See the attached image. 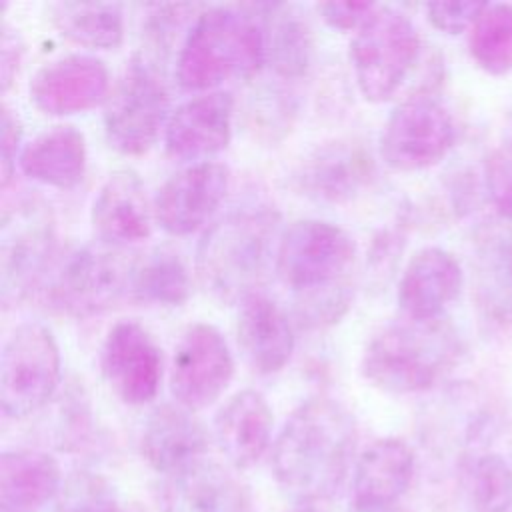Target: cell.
<instances>
[{
	"mask_svg": "<svg viewBox=\"0 0 512 512\" xmlns=\"http://www.w3.org/2000/svg\"><path fill=\"white\" fill-rule=\"evenodd\" d=\"M464 284V272L456 256L438 246L414 252L398 282V304L406 318L436 320L452 304Z\"/></svg>",
	"mask_w": 512,
	"mask_h": 512,
	"instance_id": "19",
	"label": "cell"
},
{
	"mask_svg": "<svg viewBox=\"0 0 512 512\" xmlns=\"http://www.w3.org/2000/svg\"><path fill=\"white\" fill-rule=\"evenodd\" d=\"M20 140H22V126L18 116L2 104V120H0V178L2 188H6L14 176L18 156H20Z\"/></svg>",
	"mask_w": 512,
	"mask_h": 512,
	"instance_id": "37",
	"label": "cell"
},
{
	"mask_svg": "<svg viewBox=\"0 0 512 512\" xmlns=\"http://www.w3.org/2000/svg\"><path fill=\"white\" fill-rule=\"evenodd\" d=\"M86 158L84 134L70 124H58L22 146L18 168L34 182L66 190L84 178Z\"/></svg>",
	"mask_w": 512,
	"mask_h": 512,
	"instance_id": "26",
	"label": "cell"
},
{
	"mask_svg": "<svg viewBox=\"0 0 512 512\" xmlns=\"http://www.w3.org/2000/svg\"><path fill=\"white\" fill-rule=\"evenodd\" d=\"M348 512H410L398 504L394 506H380V508H360V506H352Z\"/></svg>",
	"mask_w": 512,
	"mask_h": 512,
	"instance_id": "40",
	"label": "cell"
},
{
	"mask_svg": "<svg viewBox=\"0 0 512 512\" xmlns=\"http://www.w3.org/2000/svg\"><path fill=\"white\" fill-rule=\"evenodd\" d=\"M280 216L270 206L238 208L212 222L196 248L200 286L222 304L258 294L280 240Z\"/></svg>",
	"mask_w": 512,
	"mask_h": 512,
	"instance_id": "2",
	"label": "cell"
},
{
	"mask_svg": "<svg viewBox=\"0 0 512 512\" xmlns=\"http://www.w3.org/2000/svg\"><path fill=\"white\" fill-rule=\"evenodd\" d=\"M272 408L256 390L232 394L214 416V440L224 458L236 468H252L270 448Z\"/></svg>",
	"mask_w": 512,
	"mask_h": 512,
	"instance_id": "23",
	"label": "cell"
},
{
	"mask_svg": "<svg viewBox=\"0 0 512 512\" xmlns=\"http://www.w3.org/2000/svg\"><path fill=\"white\" fill-rule=\"evenodd\" d=\"M376 4L372 2H322L318 4V12L326 24L338 30H350L356 28L368 18V14L374 10Z\"/></svg>",
	"mask_w": 512,
	"mask_h": 512,
	"instance_id": "38",
	"label": "cell"
},
{
	"mask_svg": "<svg viewBox=\"0 0 512 512\" xmlns=\"http://www.w3.org/2000/svg\"><path fill=\"white\" fill-rule=\"evenodd\" d=\"M488 2L460 0V2H428L424 4L428 22L446 34H462L474 26Z\"/></svg>",
	"mask_w": 512,
	"mask_h": 512,
	"instance_id": "36",
	"label": "cell"
},
{
	"mask_svg": "<svg viewBox=\"0 0 512 512\" xmlns=\"http://www.w3.org/2000/svg\"><path fill=\"white\" fill-rule=\"evenodd\" d=\"M374 170V158L362 142L338 138L316 146L296 164L292 186L318 204H344L372 182Z\"/></svg>",
	"mask_w": 512,
	"mask_h": 512,
	"instance_id": "14",
	"label": "cell"
},
{
	"mask_svg": "<svg viewBox=\"0 0 512 512\" xmlns=\"http://www.w3.org/2000/svg\"><path fill=\"white\" fill-rule=\"evenodd\" d=\"M170 96L158 66L144 54H134L104 100V132L110 146L122 154H144L166 128Z\"/></svg>",
	"mask_w": 512,
	"mask_h": 512,
	"instance_id": "7",
	"label": "cell"
},
{
	"mask_svg": "<svg viewBox=\"0 0 512 512\" xmlns=\"http://www.w3.org/2000/svg\"><path fill=\"white\" fill-rule=\"evenodd\" d=\"M60 384V348L52 330L24 322L0 354V406L6 418H26L44 408Z\"/></svg>",
	"mask_w": 512,
	"mask_h": 512,
	"instance_id": "9",
	"label": "cell"
},
{
	"mask_svg": "<svg viewBox=\"0 0 512 512\" xmlns=\"http://www.w3.org/2000/svg\"><path fill=\"white\" fill-rule=\"evenodd\" d=\"M162 512H254V504L232 470L206 458L168 476Z\"/></svg>",
	"mask_w": 512,
	"mask_h": 512,
	"instance_id": "22",
	"label": "cell"
},
{
	"mask_svg": "<svg viewBox=\"0 0 512 512\" xmlns=\"http://www.w3.org/2000/svg\"><path fill=\"white\" fill-rule=\"evenodd\" d=\"M420 56L414 22L398 8L376 4L350 42V60L360 94L384 102L402 86Z\"/></svg>",
	"mask_w": 512,
	"mask_h": 512,
	"instance_id": "5",
	"label": "cell"
},
{
	"mask_svg": "<svg viewBox=\"0 0 512 512\" xmlns=\"http://www.w3.org/2000/svg\"><path fill=\"white\" fill-rule=\"evenodd\" d=\"M230 186V170L216 160L188 164L174 172L154 196V218L172 236L202 228L222 204Z\"/></svg>",
	"mask_w": 512,
	"mask_h": 512,
	"instance_id": "15",
	"label": "cell"
},
{
	"mask_svg": "<svg viewBox=\"0 0 512 512\" xmlns=\"http://www.w3.org/2000/svg\"><path fill=\"white\" fill-rule=\"evenodd\" d=\"M2 42H0V78H2V90H8L12 78L16 76L22 48L18 34H10V30L4 26L2 28Z\"/></svg>",
	"mask_w": 512,
	"mask_h": 512,
	"instance_id": "39",
	"label": "cell"
},
{
	"mask_svg": "<svg viewBox=\"0 0 512 512\" xmlns=\"http://www.w3.org/2000/svg\"><path fill=\"white\" fill-rule=\"evenodd\" d=\"M100 370L110 390L130 406H142L158 394L162 352L150 332L136 320H120L104 336Z\"/></svg>",
	"mask_w": 512,
	"mask_h": 512,
	"instance_id": "13",
	"label": "cell"
},
{
	"mask_svg": "<svg viewBox=\"0 0 512 512\" xmlns=\"http://www.w3.org/2000/svg\"><path fill=\"white\" fill-rule=\"evenodd\" d=\"M234 96L228 90L202 92L178 104L164 128V146L176 160L202 162L224 150L232 138Z\"/></svg>",
	"mask_w": 512,
	"mask_h": 512,
	"instance_id": "17",
	"label": "cell"
},
{
	"mask_svg": "<svg viewBox=\"0 0 512 512\" xmlns=\"http://www.w3.org/2000/svg\"><path fill=\"white\" fill-rule=\"evenodd\" d=\"M54 512H122L116 488L100 474L72 472L56 496Z\"/></svg>",
	"mask_w": 512,
	"mask_h": 512,
	"instance_id": "33",
	"label": "cell"
},
{
	"mask_svg": "<svg viewBox=\"0 0 512 512\" xmlns=\"http://www.w3.org/2000/svg\"><path fill=\"white\" fill-rule=\"evenodd\" d=\"M62 484L58 460L44 450L16 448L0 456L2 512H38L60 494Z\"/></svg>",
	"mask_w": 512,
	"mask_h": 512,
	"instance_id": "25",
	"label": "cell"
},
{
	"mask_svg": "<svg viewBox=\"0 0 512 512\" xmlns=\"http://www.w3.org/2000/svg\"><path fill=\"white\" fill-rule=\"evenodd\" d=\"M210 440L192 410L180 404H162L150 412L140 436V452L148 466L174 476L206 460Z\"/></svg>",
	"mask_w": 512,
	"mask_h": 512,
	"instance_id": "20",
	"label": "cell"
},
{
	"mask_svg": "<svg viewBox=\"0 0 512 512\" xmlns=\"http://www.w3.org/2000/svg\"><path fill=\"white\" fill-rule=\"evenodd\" d=\"M108 92V68L92 54L52 58L34 72L28 84L32 104L52 116L84 112L106 100Z\"/></svg>",
	"mask_w": 512,
	"mask_h": 512,
	"instance_id": "16",
	"label": "cell"
},
{
	"mask_svg": "<svg viewBox=\"0 0 512 512\" xmlns=\"http://www.w3.org/2000/svg\"><path fill=\"white\" fill-rule=\"evenodd\" d=\"M356 440V422L340 402L326 396L302 402L272 446L278 488L298 506L334 498L358 458Z\"/></svg>",
	"mask_w": 512,
	"mask_h": 512,
	"instance_id": "1",
	"label": "cell"
},
{
	"mask_svg": "<svg viewBox=\"0 0 512 512\" xmlns=\"http://www.w3.org/2000/svg\"><path fill=\"white\" fill-rule=\"evenodd\" d=\"M474 298L486 324L512 332V234L488 232L478 246Z\"/></svg>",
	"mask_w": 512,
	"mask_h": 512,
	"instance_id": "27",
	"label": "cell"
},
{
	"mask_svg": "<svg viewBox=\"0 0 512 512\" xmlns=\"http://www.w3.org/2000/svg\"><path fill=\"white\" fill-rule=\"evenodd\" d=\"M56 226L40 196H18L2 210L0 224V298L4 306L24 300L52 264Z\"/></svg>",
	"mask_w": 512,
	"mask_h": 512,
	"instance_id": "8",
	"label": "cell"
},
{
	"mask_svg": "<svg viewBox=\"0 0 512 512\" xmlns=\"http://www.w3.org/2000/svg\"><path fill=\"white\" fill-rule=\"evenodd\" d=\"M456 140L448 108L428 92L404 98L388 114L380 134L382 160L400 172L426 170L438 164Z\"/></svg>",
	"mask_w": 512,
	"mask_h": 512,
	"instance_id": "11",
	"label": "cell"
},
{
	"mask_svg": "<svg viewBox=\"0 0 512 512\" xmlns=\"http://www.w3.org/2000/svg\"><path fill=\"white\" fill-rule=\"evenodd\" d=\"M484 184L496 212L512 222V136L486 158Z\"/></svg>",
	"mask_w": 512,
	"mask_h": 512,
	"instance_id": "35",
	"label": "cell"
},
{
	"mask_svg": "<svg viewBox=\"0 0 512 512\" xmlns=\"http://www.w3.org/2000/svg\"><path fill=\"white\" fill-rule=\"evenodd\" d=\"M154 208H150L146 188L134 170L112 172L98 188L90 222L98 240L110 248L142 242L152 232Z\"/></svg>",
	"mask_w": 512,
	"mask_h": 512,
	"instance_id": "18",
	"label": "cell"
},
{
	"mask_svg": "<svg viewBox=\"0 0 512 512\" xmlns=\"http://www.w3.org/2000/svg\"><path fill=\"white\" fill-rule=\"evenodd\" d=\"M356 258L352 236L328 220H294L280 234L276 274L296 294L320 290L346 280Z\"/></svg>",
	"mask_w": 512,
	"mask_h": 512,
	"instance_id": "10",
	"label": "cell"
},
{
	"mask_svg": "<svg viewBox=\"0 0 512 512\" xmlns=\"http://www.w3.org/2000/svg\"><path fill=\"white\" fill-rule=\"evenodd\" d=\"M458 470L466 496L476 512H506L510 508L512 468L502 456L482 452L466 460Z\"/></svg>",
	"mask_w": 512,
	"mask_h": 512,
	"instance_id": "32",
	"label": "cell"
},
{
	"mask_svg": "<svg viewBox=\"0 0 512 512\" xmlns=\"http://www.w3.org/2000/svg\"><path fill=\"white\" fill-rule=\"evenodd\" d=\"M262 64L266 38L260 18L242 8L214 6L192 20L178 50L176 80L186 90L212 92L254 78Z\"/></svg>",
	"mask_w": 512,
	"mask_h": 512,
	"instance_id": "3",
	"label": "cell"
},
{
	"mask_svg": "<svg viewBox=\"0 0 512 512\" xmlns=\"http://www.w3.org/2000/svg\"><path fill=\"white\" fill-rule=\"evenodd\" d=\"M48 10L56 30L76 44L98 50L122 44L124 10L116 2H56Z\"/></svg>",
	"mask_w": 512,
	"mask_h": 512,
	"instance_id": "30",
	"label": "cell"
},
{
	"mask_svg": "<svg viewBox=\"0 0 512 512\" xmlns=\"http://www.w3.org/2000/svg\"><path fill=\"white\" fill-rule=\"evenodd\" d=\"M416 474V454L402 438H378L368 444L352 468V506H394Z\"/></svg>",
	"mask_w": 512,
	"mask_h": 512,
	"instance_id": "21",
	"label": "cell"
},
{
	"mask_svg": "<svg viewBox=\"0 0 512 512\" xmlns=\"http://www.w3.org/2000/svg\"><path fill=\"white\" fill-rule=\"evenodd\" d=\"M258 18L264 26L266 64L284 80L302 78L314 54L312 28L306 16L292 4H260Z\"/></svg>",
	"mask_w": 512,
	"mask_h": 512,
	"instance_id": "28",
	"label": "cell"
},
{
	"mask_svg": "<svg viewBox=\"0 0 512 512\" xmlns=\"http://www.w3.org/2000/svg\"><path fill=\"white\" fill-rule=\"evenodd\" d=\"M352 288L348 280L326 286L320 290H310L296 294L294 314L302 328H324L338 322L350 308Z\"/></svg>",
	"mask_w": 512,
	"mask_h": 512,
	"instance_id": "34",
	"label": "cell"
},
{
	"mask_svg": "<svg viewBox=\"0 0 512 512\" xmlns=\"http://www.w3.org/2000/svg\"><path fill=\"white\" fill-rule=\"evenodd\" d=\"M130 260L110 246H78L52 260L42 278L44 304L72 318H88L128 294Z\"/></svg>",
	"mask_w": 512,
	"mask_h": 512,
	"instance_id": "6",
	"label": "cell"
},
{
	"mask_svg": "<svg viewBox=\"0 0 512 512\" xmlns=\"http://www.w3.org/2000/svg\"><path fill=\"white\" fill-rule=\"evenodd\" d=\"M290 512H322V510H318L316 506H296V508L290 510Z\"/></svg>",
	"mask_w": 512,
	"mask_h": 512,
	"instance_id": "41",
	"label": "cell"
},
{
	"mask_svg": "<svg viewBox=\"0 0 512 512\" xmlns=\"http://www.w3.org/2000/svg\"><path fill=\"white\" fill-rule=\"evenodd\" d=\"M190 272L182 256L156 246L130 260L128 294L146 306H182L190 296Z\"/></svg>",
	"mask_w": 512,
	"mask_h": 512,
	"instance_id": "29",
	"label": "cell"
},
{
	"mask_svg": "<svg viewBox=\"0 0 512 512\" xmlns=\"http://www.w3.org/2000/svg\"><path fill=\"white\" fill-rule=\"evenodd\" d=\"M462 342L456 330L436 320L406 318L384 326L368 342L360 370L376 388L390 394L430 390L460 358Z\"/></svg>",
	"mask_w": 512,
	"mask_h": 512,
	"instance_id": "4",
	"label": "cell"
},
{
	"mask_svg": "<svg viewBox=\"0 0 512 512\" xmlns=\"http://www.w3.org/2000/svg\"><path fill=\"white\" fill-rule=\"evenodd\" d=\"M468 50L480 70L490 76L512 72V4L488 2L470 28Z\"/></svg>",
	"mask_w": 512,
	"mask_h": 512,
	"instance_id": "31",
	"label": "cell"
},
{
	"mask_svg": "<svg viewBox=\"0 0 512 512\" xmlns=\"http://www.w3.org/2000/svg\"><path fill=\"white\" fill-rule=\"evenodd\" d=\"M234 376V358L222 332L196 322L180 336L170 368V390L176 404L196 412L214 404Z\"/></svg>",
	"mask_w": 512,
	"mask_h": 512,
	"instance_id": "12",
	"label": "cell"
},
{
	"mask_svg": "<svg viewBox=\"0 0 512 512\" xmlns=\"http://www.w3.org/2000/svg\"><path fill=\"white\" fill-rule=\"evenodd\" d=\"M236 340L244 362L258 374H274L294 352V330L282 308L262 294L240 304Z\"/></svg>",
	"mask_w": 512,
	"mask_h": 512,
	"instance_id": "24",
	"label": "cell"
}]
</instances>
